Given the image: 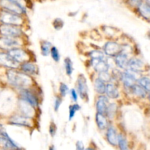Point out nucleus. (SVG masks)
<instances>
[{
	"label": "nucleus",
	"instance_id": "obj_1",
	"mask_svg": "<svg viewBox=\"0 0 150 150\" xmlns=\"http://www.w3.org/2000/svg\"><path fill=\"white\" fill-rule=\"evenodd\" d=\"M7 77L10 84L14 87L18 88L21 90L29 89L32 84L31 76L25 74L23 72L16 70V69L9 70L7 73Z\"/></svg>",
	"mask_w": 150,
	"mask_h": 150
},
{
	"label": "nucleus",
	"instance_id": "obj_2",
	"mask_svg": "<svg viewBox=\"0 0 150 150\" xmlns=\"http://www.w3.org/2000/svg\"><path fill=\"white\" fill-rule=\"evenodd\" d=\"M0 21L2 24L15 25L19 26L23 24V19L20 15L7 11V10H1L0 12Z\"/></svg>",
	"mask_w": 150,
	"mask_h": 150
},
{
	"label": "nucleus",
	"instance_id": "obj_3",
	"mask_svg": "<svg viewBox=\"0 0 150 150\" xmlns=\"http://www.w3.org/2000/svg\"><path fill=\"white\" fill-rule=\"evenodd\" d=\"M0 5L3 10L20 16L26 13V9L23 4L12 0H0Z\"/></svg>",
	"mask_w": 150,
	"mask_h": 150
},
{
	"label": "nucleus",
	"instance_id": "obj_4",
	"mask_svg": "<svg viewBox=\"0 0 150 150\" xmlns=\"http://www.w3.org/2000/svg\"><path fill=\"white\" fill-rule=\"evenodd\" d=\"M0 34L3 37L18 38L23 35V31L19 26L2 24L0 26Z\"/></svg>",
	"mask_w": 150,
	"mask_h": 150
},
{
	"label": "nucleus",
	"instance_id": "obj_5",
	"mask_svg": "<svg viewBox=\"0 0 150 150\" xmlns=\"http://www.w3.org/2000/svg\"><path fill=\"white\" fill-rule=\"evenodd\" d=\"M76 89L79 96L84 100H88L89 94H88V85L86 83V79L83 74H80L77 79L76 82Z\"/></svg>",
	"mask_w": 150,
	"mask_h": 150
},
{
	"label": "nucleus",
	"instance_id": "obj_6",
	"mask_svg": "<svg viewBox=\"0 0 150 150\" xmlns=\"http://www.w3.org/2000/svg\"><path fill=\"white\" fill-rule=\"evenodd\" d=\"M21 100L26 101L30 104L33 108H37L39 105V100L35 93L29 89H22L20 92Z\"/></svg>",
	"mask_w": 150,
	"mask_h": 150
},
{
	"label": "nucleus",
	"instance_id": "obj_7",
	"mask_svg": "<svg viewBox=\"0 0 150 150\" xmlns=\"http://www.w3.org/2000/svg\"><path fill=\"white\" fill-rule=\"evenodd\" d=\"M136 74L137 73H133L129 70H125L123 73H121V79L122 81L124 86L126 89H130L133 85H135L137 82L138 79L136 78Z\"/></svg>",
	"mask_w": 150,
	"mask_h": 150
},
{
	"label": "nucleus",
	"instance_id": "obj_8",
	"mask_svg": "<svg viewBox=\"0 0 150 150\" xmlns=\"http://www.w3.org/2000/svg\"><path fill=\"white\" fill-rule=\"evenodd\" d=\"M104 54L109 57H114L122 52V46L114 41H108L104 45Z\"/></svg>",
	"mask_w": 150,
	"mask_h": 150
},
{
	"label": "nucleus",
	"instance_id": "obj_9",
	"mask_svg": "<svg viewBox=\"0 0 150 150\" xmlns=\"http://www.w3.org/2000/svg\"><path fill=\"white\" fill-rule=\"evenodd\" d=\"M0 64L7 68L17 69L21 66L20 63L15 60L8 53H0Z\"/></svg>",
	"mask_w": 150,
	"mask_h": 150
},
{
	"label": "nucleus",
	"instance_id": "obj_10",
	"mask_svg": "<svg viewBox=\"0 0 150 150\" xmlns=\"http://www.w3.org/2000/svg\"><path fill=\"white\" fill-rule=\"evenodd\" d=\"M8 54L20 64L29 62V53L22 48H17L12 49L8 51Z\"/></svg>",
	"mask_w": 150,
	"mask_h": 150
},
{
	"label": "nucleus",
	"instance_id": "obj_11",
	"mask_svg": "<svg viewBox=\"0 0 150 150\" xmlns=\"http://www.w3.org/2000/svg\"><path fill=\"white\" fill-rule=\"evenodd\" d=\"M21 45V43L17 38H7V37L0 38V48L1 49L10 51L14 48H19Z\"/></svg>",
	"mask_w": 150,
	"mask_h": 150
},
{
	"label": "nucleus",
	"instance_id": "obj_12",
	"mask_svg": "<svg viewBox=\"0 0 150 150\" xmlns=\"http://www.w3.org/2000/svg\"><path fill=\"white\" fill-rule=\"evenodd\" d=\"M10 122L13 125L23 127H31L33 126V120L32 117H26L24 115H16L13 116L10 119Z\"/></svg>",
	"mask_w": 150,
	"mask_h": 150
},
{
	"label": "nucleus",
	"instance_id": "obj_13",
	"mask_svg": "<svg viewBox=\"0 0 150 150\" xmlns=\"http://www.w3.org/2000/svg\"><path fill=\"white\" fill-rule=\"evenodd\" d=\"M144 67V63L142 59L138 58H132L129 59L127 70L136 73H139Z\"/></svg>",
	"mask_w": 150,
	"mask_h": 150
},
{
	"label": "nucleus",
	"instance_id": "obj_14",
	"mask_svg": "<svg viewBox=\"0 0 150 150\" xmlns=\"http://www.w3.org/2000/svg\"><path fill=\"white\" fill-rule=\"evenodd\" d=\"M108 105H109V102H108V98L105 95H100L96 102L97 113L105 115Z\"/></svg>",
	"mask_w": 150,
	"mask_h": 150
},
{
	"label": "nucleus",
	"instance_id": "obj_15",
	"mask_svg": "<svg viewBox=\"0 0 150 150\" xmlns=\"http://www.w3.org/2000/svg\"><path fill=\"white\" fill-rule=\"evenodd\" d=\"M20 67L21 72L29 76H36L38 73V66L34 63L30 62H26L23 63V64H21Z\"/></svg>",
	"mask_w": 150,
	"mask_h": 150
},
{
	"label": "nucleus",
	"instance_id": "obj_16",
	"mask_svg": "<svg viewBox=\"0 0 150 150\" xmlns=\"http://www.w3.org/2000/svg\"><path fill=\"white\" fill-rule=\"evenodd\" d=\"M106 140L111 146H116L118 145V137L119 134H117V132L116 129L113 126H109L107 128L106 131Z\"/></svg>",
	"mask_w": 150,
	"mask_h": 150
},
{
	"label": "nucleus",
	"instance_id": "obj_17",
	"mask_svg": "<svg viewBox=\"0 0 150 150\" xmlns=\"http://www.w3.org/2000/svg\"><path fill=\"white\" fill-rule=\"evenodd\" d=\"M91 65L94 68V70L98 73L108 72L109 65L107 62L104 60H92L91 59Z\"/></svg>",
	"mask_w": 150,
	"mask_h": 150
},
{
	"label": "nucleus",
	"instance_id": "obj_18",
	"mask_svg": "<svg viewBox=\"0 0 150 150\" xmlns=\"http://www.w3.org/2000/svg\"><path fill=\"white\" fill-rule=\"evenodd\" d=\"M114 60H115L116 65L119 68L122 69V70H127V66H128L129 59L125 53L122 51L120 54H119L118 55L116 56Z\"/></svg>",
	"mask_w": 150,
	"mask_h": 150
},
{
	"label": "nucleus",
	"instance_id": "obj_19",
	"mask_svg": "<svg viewBox=\"0 0 150 150\" xmlns=\"http://www.w3.org/2000/svg\"><path fill=\"white\" fill-rule=\"evenodd\" d=\"M105 94L107 97L111 99H117L120 97V92L115 84L113 83H108L106 84V89H105Z\"/></svg>",
	"mask_w": 150,
	"mask_h": 150
},
{
	"label": "nucleus",
	"instance_id": "obj_20",
	"mask_svg": "<svg viewBox=\"0 0 150 150\" xmlns=\"http://www.w3.org/2000/svg\"><path fill=\"white\" fill-rule=\"evenodd\" d=\"M95 121H96L97 126L99 130H106L108 127V120L105 114L97 113L96 117H95Z\"/></svg>",
	"mask_w": 150,
	"mask_h": 150
},
{
	"label": "nucleus",
	"instance_id": "obj_21",
	"mask_svg": "<svg viewBox=\"0 0 150 150\" xmlns=\"http://www.w3.org/2000/svg\"><path fill=\"white\" fill-rule=\"evenodd\" d=\"M94 86H95V89L97 93L100 95H104L105 93V89H106V83L100 79L99 78L96 79L94 82Z\"/></svg>",
	"mask_w": 150,
	"mask_h": 150
},
{
	"label": "nucleus",
	"instance_id": "obj_22",
	"mask_svg": "<svg viewBox=\"0 0 150 150\" xmlns=\"http://www.w3.org/2000/svg\"><path fill=\"white\" fill-rule=\"evenodd\" d=\"M130 90H131L132 93H133V95L140 98H145L147 95V92L139 83H136L135 85H133Z\"/></svg>",
	"mask_w": 150,
	"mask_h": 150
},
{
	"label": "nucleus",
	"instance_id": "obj_23",
	"mask_svg": "<svg viewBox=\"0 0 150 150\" xmlns=\"http://www.w3.org/2000/svg\"><path fill=\"white\" fill-rule=\"evenodd\" d=\"M140 14L145 18H150V4L148 2H141L138 6Z\"/></svg>",
	"mask_w": 150,
	"mask_h": 150
},
{
	"label": "nucleus",
	"instance_id": "obj_24",
	"mask_svg": "<svg viewBox=\"0 0 150 150\" xmlns=\"http://www.w3.org/2000/svg\"><path fill=\"white\" fill-rule=\"evenodd\" d=\"M52 44L47 40H42L40 42V51L41 54L44 57H48L51 54V48H52Z\"/></svg>",
	"mask_w": 150,
	"mask_h": 150
},
{
	"label": "nucleus",
	"instance_id": "obj_25",
	"mask_svg": "<svg viewBox=\"0 0 150 150\" xmlns=\"http://www.w3.org/2000/svg\"><path fill=\"white\" fill-rule=\"evenodd\" d=\"M137 83L142 86L147 92H150V79L146 76H143L138 79Z\"/></svg>",
	"mask_w": 150,
	"mask_h": 150
},
{
	"label": "nucleus",
	"instance_id": "obj_26",
	"mask_svg": "<svg viewBox=\"0 0 150 150\" xmlns=\"http://www.w3.org/2000/svg\"><path fill=\"white\" fill-rule=\"evenodd\" d=\"M89 57L92 60H104L105 59V54L99 50H94L89 52Z\"/></svg>",
	"mask_w": 150,
	"mask_h": 150
},
{
	"label": "nucleus",
	"instance_id": "obj_27",
	"mask_svg": "<svg viewBox=\"0 0 150 150\" xmlns=\"http://www.w3.org/2000/svg\"><path fill=\"white\" fill-rule=\"evenodd\" d=\"M64 70H65L66 74L68 76H70L73 72V62L69 57H66L64 60Z\"/></svg>",
	"mask_w": 150,
	"mask_h": 150
},
{
	"label": "nucleus",
	"instance_id": "obj_28",
	"mask_svg": "<svg viewBox=\"0 0 150 150\" xmlns=\"http://www.w3.org/2000/svg\"><path fill=\"white\" fill-rule=\"evenodd\" d=\"M118 146L120 150H129L128 144L127 139L122 134H119L118 137Z\"/></svg>",
	"mask_w": 150,
	"mask_h": 150
},
{
	"label": "nucleus",
	"instance_id": "obj_29",
	"mask_svg": "<svg viewBox=\"0 0 150 150\" xmlns=\"http://www.w3.org/2000/svg\"><path fill=\"white\" fill-rule=\"evenodd\" d=\"M10 140H11V139L9 137L7 133H6L5 130L4 129L3 126L1 125H0V143L2 144L3 145H6Z\"/></svg>",
	"mask_w": 150,
	"mask_h": 150
},
{
	"label": "nucleus",
	"instance_id": "obj_30",
	"mask_svg": "<svg viewBox=\"0 0 150 150\" xmlns=\"http://www.w3.org/2000/svg\"><path fill=\"white\" fill-rule=\"evenodd\" d=\"M81 109L80 105H79L78 103H75L73 104V105H70L69 106V116H68V119L69 120H72L73 119V117H75V114H76L78 111Z\"/></svg>",
	"mask_w": 150,
	"mask_h": 150
},
{
	"label": "nucleus",
	"instance_id": "obj_31",
	"mask_svg": "<svg viewBox=\"0 0 150 150\" xmlns=\"http://www.w3.org/2000/svg\"><path fill=\"white\" fill-rule=\"evenodd\" d=\"M59 91L60 96H61L62 98H64V97L68 94V92H69L68 86H67V85L65 84L64 83H60Z\"/></svg>",
	"mask_w": 150,
	"mask_h": 150
},
{
	"label": "nucleus",
	"instance_id": "obj_32",
	"mask_svg": "<svg viewBox=\"0 0 150 150\" xmlns=\"http://www.w3.org/2000/svg\"><path fill=\"white\" fill-rule=\"evenodd\" d=\"M51 56L52 57L53 59L56 62H58L60 60V54L59 52V50L56 48L55 46H53L51 48Z\"/></svg>",
	"mask_w": 150,
	"mask_h": 150
},
{
	"label": "nucleus",
	"instance_id": "obj_33",
	"mask_svg": "<svg viewBox=\"0 0 150 150\" xmlns=\"http://www.w3.org/2000/svg\"><path fill=\"white\" fill-rule=\"evenodd\" d=\"M116 110H117V108H116L115 104H109L106 113H105V116L110 117V118L113 117L115 114Z\"/></svg>",
	"mask_w": 150,
	"mask_h": 150
},
{
	"label": "nucleus",
	"instance_id": "obj_34",
	"mask_svg": "<svg viewBox=\"0 0 150 150\" xmlns=\"http://www.w3.org/2000/svg\"><path fill=\"white\" fill-rule=\"evenodd\" d=\"M98 78H99L100 79H101L102 81H103L104 82H105V83H106V82L109 83V82L111 81V76H110L109 73H108V72L99 73V76H98Z\"/></svg>",
	"mask_w": 150,
	"mask_h": 150
},
{
	"label": "nucleus",
	"instance_id": "obj_35",
	"mask_svg": "<svg viewBox=\"0 0 150 150\" xmlns=\"http://www.w3.org/2000/svg\"><path fill=\"white\" fill-rule=\"evenodd\" d=\"M53 26H54V29H57V30H59L64 26V22L62 19L60 18H56L55 20L53 22Z\"/></svg>",
	"mask_w": 150,
	"mask_h": 150
},
{
	"label": "nucleus",
	"instance_id": "obj_36",
	"mask_svg": "<svg viewBox=\"0 0 150 150\" xmlns=\"http://www.w3.org/2000/svg\"><path fill=\"white\" fill-rule=\"evenodd\" d=\"M62 102V98L59 96H57L56 98L55 101H54V111H57L61 105Z\"/></svg>",
	"mask_w": 150,
	"mask_h": 150
},
{
	"label": "nucleus",
	"instance_id": "obj_37",
	"mask_svg": "<svg viewBox=\"0 0 150 150\" xmlns=\"http://www.w3.org/2000/svg\"><path fill=\"white\" fill-rule=\"evenodd\" d=\"M49 133L50 135H51L52 137H54V136H55L56 133H57V125H56L54 122H51V125H50Z\"/></svg>",
	"mask_w": 150,
	"mask_h": 150
},
{
	"label": "nucleus",
	"instance_id": "obj_38",
	"mask_svg": "<svg viewBox=\"0 0 150 150\" xmlns=\"http://www.w3.org/2000/svg\"><path fill=\"white\" fill-rule=\"evenodd\" d=\"M70 97H71L72 100H73L74 102H77L78 95H79L77 91H76L75 89H71L70 90Z\"/></svg>",
	"mask_w": 150,
	"mask_h": 150
},
{
	"label": "nucleus",
	"instance_id": "obj_39",
	"mask_svg": "<svg viewBox=\"0 0 150 150\" xmlns=\"http://www.w3.org/2000/svg\"><path fill=\"white\" fill-rule=\"evenodd\" d=\"M76 150H85L84 149V146H83V144L81 142L79 141L76 143Z\"/></svg>",
	"mask_w": 150,
	"mask_h": 150
},
{
	"label": "nucleus",
	"instance_id": "obj_40",
	"mask_svg": "<svg viewBox=\"0 0 150 150\" xmlns=\"http://www.w3.org/2000/svg\"><path fill=\"white\" fill-rule=\"evenodd\" d=\"M85 150H96V149H95V148L92 147V146H89V147H87L86 149H85Z\"/></svg>",
	"mask_w": 150,
	"mask_h": 150
},
{
	"label": "nucleus",
	"instance_id": "obj_41",
	"mask_svg": "<svg viewBox=\"0 0 150 150\" xmlns=\"http://www.w3.org/2000/svg\"><path fill=\"white\" fill-rule=\"evenodd\" d=\"M48 150H55V149H54V146H51L49 147V149H48Z\"/></svg>",
	"mask_w": 150,
	"mask_h": 150
},
{
	"label": "nucleus",
	"instance_id": "obj_42",
	"mask_svg": "<svg viewBox=\"0 0 150 150\" xmlns=\"http://www.w3.org/2000/svg\"><path fill=\"white\" fill-rule=\"evenodd\" d=\"M147 98H148V100H149V103H150V94H149V95H148Z\"/></svg>",
	"mask_w": 150,
	"mask_h": 150
}]
</instances>
